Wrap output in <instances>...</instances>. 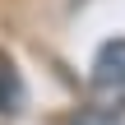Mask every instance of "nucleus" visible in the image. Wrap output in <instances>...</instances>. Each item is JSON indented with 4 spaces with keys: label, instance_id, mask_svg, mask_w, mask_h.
<instances>
[{
    "label": "nucleus",
    "instance_id": "f257e3e1",
    "mask_svg": "<svg viewBox=\"0 0 125 125\" xmlns=\"http://www.w3.org/2000/svg\"><path fill=\"white\" fill-rule=\"evenodd\" d=\"M93 83L97 88H125V37H111L93 56Z\"/></svg>",
    "mask_w": 125,
    "mask_h": 125
},
{
    "label": "nucleus",
    "instance_id": "f03ea898",
    "mask_svg": "<svg viewBox=\"0 0 125 125\" xmlns=\"http://www.w3.org/2000/svg\"><path fill=\"white\" fill-rule=\"evenodd\" d=\"M23 107V79L14 70V60L0 56V111H19Z\"/></svg>",
    "mask_w": 125,
    "mask_h": 125
},
{
    "label": "nucleus",
    "instance_id": "7ed1b4c3",
    "mask_svg": "<svg viewBox=\"0 0 125 125\" xmlns=\"http://www.w3.org/2000/svg\"><path fill=\"white\" fill-rule=\"evenodd\" d=\"M70 125H121V116L116 111H79Z\"/></svg>",
    "mask_w": 125,
    "mask_h": 125
},
{
    "label": "nucleus",
    "instance_id": "20e7f679",
    "mask_svg": "<svg viewBox=\"0 0 125 125\" xmlns=\"http://www.w3.org/2000/svg\"><path fill=\"white\" fill-rule=\"evenodd\" d=\"M79 5H83V0H70V9H79Z\"/></svg>",
    "mask_w": 125,
    "mask_h": 125
}]
</instances>
